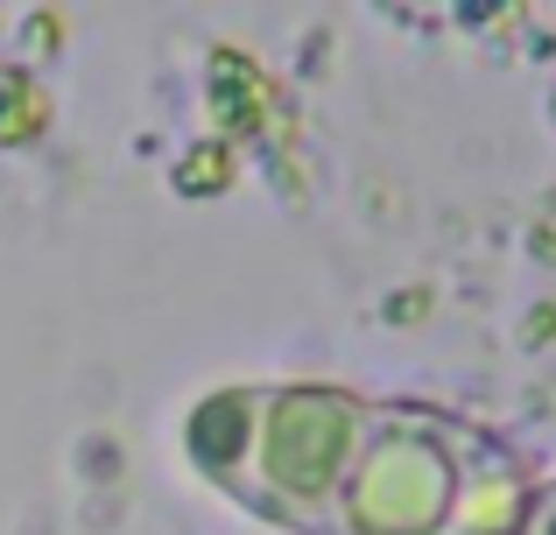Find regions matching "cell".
Wrapping results in <instances>:
<instances>
[{
	"mask_svg": "<svg viewBox=\"0 0 556 535\" xmlns=\"http://www.w3.org/2000/svg\"><path fill=\"white\" fill-rule=\"evenodd\" d=\"M529 535H556V480H535V500H529Z\"/></svg>",
	"mask_w": 556,
	"mask_h": 535,
	"instance_id": "3957f363",
	"label": "cell"
},
{
	"mask_svg": "<svg viewBox=\"0 0 556 535\" xmlns=\"http://www.w3.org/2000/svg\"><path fill=\"white\" fill-rule=\"evenodd\" d=\"M493 430L422 402H374L325 535H451Z\"/></svg>",
	"mask_w": 556,
	"mask_h": 535,
	"instance_id": "7a4b0ae2",
	"label": "cell"
},
{
	"mask_svg": "<svg viewBox=\"0 0 556 535\" xmlns=\"http://www.w3.org/2000/svg\"><path fill=\"white\" fill-rule=\"evenodd\" d=\"M367 416V395L331 381H247V451L226 500L289 535H325Z\"/></svg>",
	"mask_w": 556,
	"mask_h": 535,
	"instance_id": "6da1fadb",
	"label": "cell"
}]
</instances>
